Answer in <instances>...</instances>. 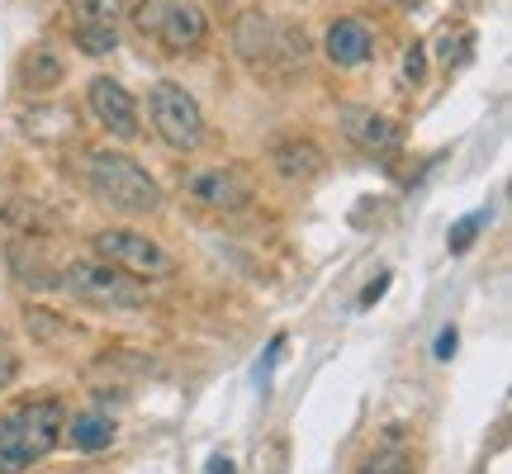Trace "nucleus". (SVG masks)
<instances>
[{"label":"nucleus","instance_id":"obj_1","mask_svg":"<svg viewBox=\"0 0 512 474\" xmlns=\"http://www.w3.org/2000/svg\"><path fill=\"white\" fill-rule=\"evenodd\" d=\"M233 53L252 76L285 81L294 67H304L309 38L290 19H275L266 10H242L238 24H233Z\"/></svg>","mask_w":512,"mask_h":474},{"label":"nucleus","instance_id":"obj_2","mask_svg":"<svg viewBox=\"0 0 512 474\" xmlns=\"http://www.w3.org/2000/svg\"><path fill=\"white\" fill-rule=\"evenodd\" d=\"M86 185L105 209L124 214V219H147V214L162 209V185L152 181L128 152H105V147L91 152L86 157Z\"/></svg>","mask_w":512,"mask_h":474},{"label":"nucleus","instance_id":"obj_3","mask_svg":"<svg viewBox=\"0 0 512 474\" xmlns=\"http://www.w3.org/2000/svg\"><path fill=\"white\" fill-rule=\"evenodd\" d=\"M67 432V408L57 399H34L0 418V474H24Z\"/></svg>","mask_w":512,"mask_h":474},{"label":"nucleus","instance_id":"obj_4","mask_svg":"<svg viewBox=\"0 0 512 474\" xmlns=\"http://www.w3.org/2000/svg\"><path fill=\"white\" fill-rule=\"evenodd\" d=\"M128 15L138 24V34L162 43L166 53H195L209 38V19L190 0H138Z\"/></svg>","mask_w":512,"mask_h":474},{"label":"nucleus","instance_id":"obj_5","mask_svg":"<svg viewBox=\"0 0 512 474\" xmlns=\"http://www.w3.org/2000/svg\"><path fill=\"white\" fill-rule=\"evenodd\" d=\"M147 119H152V133H157L171 152H195V147L204 143V110L181 81H157V86H152V95H147Z\"/></svg>","mask_w":512,"mask_h":474},{"label":"nucleus","instance_id":"obj_6","mask_svg":"<svg viewBox=\"0 0 512 474\" xmlns=\"http://www.w3.org/2000/svg\"><path fill=\"white\" fill-rule=\"evenodd\" d=\"M57 285L86 304H100V309H143L147 304V285L133 280V275L114 271L110 261H72L57 271Z\"/></svg>","mask_w":512,"mask_h":474},{"label":"nucleus","instance_id":"obj_7","mask_svg":"<svg viewBox=\"0 0 512 474\" xmlns=\"http://www.w3.org/2000/svg\"><path fill=\"white\" fill-rule=\"evenodd\" d=\"M91 242L100 261H110L114 271L133 275V280H171L176 275V256L138 228H100Z\"/></svg>","mask_w":512,"mask_h":474},{"label":"nucleus","instance_id":"obj_8","mask_svg":"<svg viewBox=\"0 0 512 474\" xmlns=\"http://www.w3.org/2000/svg\"><path fill=\"white\" fill-rule=\"evenodd\" d=\"M185 200L209 209V214H238L252 204V176L242 166H204V171H190L185 176Z\"/></svg>","mask_w":512,"mask_h":474},{"label":"nucleus","instance_id":"obj_9","mask_svg":"<svg viewBox=\"0 0 512 474\" xmlns=\"http://www.w3.org/2000/svg\"><path fill=\"white\" fill-rule=\"evenodd\" d=\"M124 0H67V29L86 57H105L119 48Z\"/></svg>","mask_w":512,"mask_h":474},{"label":"nucleus","instance_id":"obj_10","mask_svg":"<svg viewBox=\"0 0 512 474\" xmlns=\"http://www.w3.org/2000/svg\"><path fill=\"white\" fill-rule=\"evenodd\" d=\"M86 105H91L95 124L105 128V133H114V138H124V143H133V138L143 133V124H138V100H133L128 86L114 81V76H95L91 86H86Z\"/></svg>","mask_w":512,"mask_h":474},{"label":"nucleus","instance_id":"obj_11","mask_svg":"<svg viewBox=\"0 0 512 474\" xmlns=\"http://www.w3.org/2000/svg\"><path fill=\"white\" fill-rule=\"evenodd\" d=\"M337 124H342V133H347L351 147H361L366 157H384V152H394L399 147V124L389 119V114L380 110H366V105H342L337 110Z\"/></svg>","mask_w":512,"mask_h":474},{"label":"nucleus","instance_id":"obj_12","mask_svg":"<svg viewBox=\"0 0 512 474\" xmlns=\"http://www.w3.org/2000/svg\"><path fill=\"white\" fill-rule=\"evenodd\" d=\"M266 162H271L275 176H285V181H313V176L323 171V147L313 143V138H275L271 152H266Z\"/></svg>","mask_w":512,"mask_h":474},{"label":"nucleus","instance_id":"obj_13","mask_svg":"<svg viewBox=\"0 0 512 474\" xmlns=\"http://www.w3.org/2000/svg\"><path fill=\"white\" fill-rule=\"evenodd\" d=\"M323 53H328L332 67H361L375 53V38H370V29L361 19H337L328 29V38H323Z\"/></svg>","mask_w":512,"mask_h":474},{"label":"nucleus","instance_id":"obj_14","mask_svg":"<svg viewBox=\"0 0 512 474\" xmlns=\"http://www.w3.org/2000/svg\"><path fill=\"white\" fill-rule=\"evenodd\" d=\"M62 76H67V62L57 53L53 43H34L29 53L19 57V86L29 95H48L62 86Z\"/></svg>","mask_w":512,"mask_h":474},{"label":"nucleus","instance_id":"obj_15","mask_svg":"<svg viewBox=\"0 0 512 474\" xmlns=\"http://www.w3.org/2000/svg\"><path fill=\"white\" fill-rule=\"evenodd\" d=\"M62 437H72L76 451L95 456V451H110L114 446V422L105 418V413H76V418H67V432H62Z\"/></svg>","mask_w":512,"mask_h":474},{"label":"nucleus","instance_id":"obj_16","mask_svg":"<svg viewBox=\"0 0 512 474\" xmlns=\"http://www.w3.org/2000/svg\"><path fill=\"white\" fill-rule=\"evenodd\" d=\"M5 219L19 223V228H24V237H29V233L38 237L43 228H53V214H48L43 204H29V200H10V204H5Z\"/></svg>","mask_w":512,"mask_h":474},{"label":"nucleus","instance_id":"obj_17","mask_svg":"<svg viewBox=\"0 0 512 474\" xmlns=\"http://www.w3.org/2000/svg\"><path fill=\"white\" fill-rule=\"evenodd\" d=\"M484 223H489V209H475V214H465V219L456 223V228H451V237H446V247H451V252H470V247H475V233L479 228H484Z\"/></svg>","mask_w":512,"mask_h":474},{"label":"nucleus","instance_id":"obj_18","mask_svg":"<svg viewBox=\"0 0 512 474\" xmlns=\"http://www.w3.org/2000/svg\"><path fill=\"white\" fill-rule=\"evenodd\" d=\"M356 474H413V460L403 456V451H375L356 465Z\"/></svg>","mask_w":512,"mask_h":474},{"label":"nucleus","instance_id":"obj_19","mask_svg":"<svg viewBox=\"0 0 512 474\" xmlns=\"http://www.w3.org/2000/svg\"><path fill=\"white\" fill-rule=\"evenodd\" d=\"M422 76H427V48H422V43H408V53H403V81H408V86H422Z\"/></svg>","mask_w":512,"mask_h":474},{"label":"nucleus","instance_id":"obj_20","mask_svg":"<svg viewBox=\"0 0 512 474\" xmlns=\"http://www.w3.org/2000/svg\"><path fill=\"white\" fill-rule=\"evenodd\" d=\"M15 375H19V356H15L10 347H5V342H0V389L15 380Z\"/></svg>","mask_w":512,"mask_h":474},{"label":"nucleus","instance_id":"obj_21","mask_svg":"<svg viewBox=\"0 0 512 474\" xmlns=\"http://www.w3.org/2000/svg\"><path fill=\"white\" fill-rule=\"evenodd\" d=\"M456 356V328H441L437 337V361H451Z\"/></svg>","mask_w":512,"mask_h":474},{"label":"nucleus","instance_id":"obj_22","mask_svg":"<svg viewBox=\"0 0 512 474\" xmlns=\"http://www.w3.org/2000/svg\"><path fill=\"white\" fill-rule=\"evenodd\" d=\"M384 290H389V275H380V280H370L366 290H361V309H366V304H375V299H380Z\"/></svg>","mask_w":512,"mask_h":474},{"label":"nucleus","instance_id":"obj_23","mask_svg":"<svg viewBox=\"0 0 512 474\" xmlns=\"http://www.w3.org/2000/svg\"><path fill=\"white\" fill-rule=\"evenodd\" d=\"M204 474H233V460H228V456H214Z\"/></svg>","mask_w":512,"mask_h":474}]
</instances>
